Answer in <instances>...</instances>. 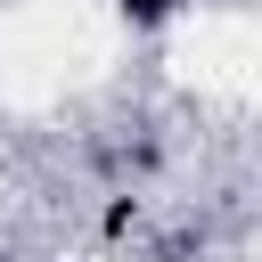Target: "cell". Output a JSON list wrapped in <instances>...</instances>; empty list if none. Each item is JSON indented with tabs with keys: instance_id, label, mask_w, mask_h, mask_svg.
Wrapping results in <instances>:
<instances>
[{
	"instance_id": "cell-1",
	"label": "cell",
	"mask_w": 262,
	"mask_h": 262,
	"mask_svg": "<svg viewBox=\"0 0 262 262\" xmlns=\"http://www.w3.org/2000/svg\"><path fill=\"white\" fill-rule=\"evenodd\" d=\"M131 33H164V25H180V16H196L205 0H106Z\"/></svg>"
}]
</instances>
